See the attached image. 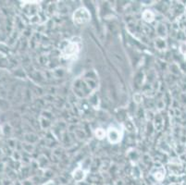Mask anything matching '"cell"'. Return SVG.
<instances>
[{"mask_svg":"<svg viewBox=\"0 0 186 185\" xmlns=\"http://www.w3.org/2000/svg\"><path fill=\"white\" fill-rule=\"evenodd\" d=\"M90 19H91V15L89 13V11L84 8H78L73 14V20L78 25L88 22Z\"/></svg>","mask_w":186,"mask_h":185,"instance_id":"1","label":"cell"},{"mask_svg":"<svg viewBox=\"0 0 186 185\" xmlns=\"http://www.w3.org/2000/svg\"><path fill=\"white\" fill-rule=\"evenodd\" d=\"M79 53V46L75 43H70L67 46L62 49V56L65 58H72L75 57Z\"/></svg>","mask_w":186,"mask_h":185,"instance_id":"2","label":"cell"},{"mask_svg":"<svg viewBox=\"0 0 186 185\" xmlns=\"http://www.w3.org/2000/svg\"><path fill=\"white\" fill-rule=\"evenodd\" d=\"M121 136H122V133L121 131H119V129L111 127L107 131V138L110 143H119L121 139Z\"/></svg>","mask_w":186,"mask_h":185,"instance_id":"3","label":"cell"},{"mask_svg":"<svg viewBox=\"0 0 186 185\" xmlns=\"http://www.w3.org/2000/svg\"><path fill=\"white\" fill-rule=\"evenodd\" d=\"M85 177V174H84V171L81 168H78L76 169L75 171H74V173H73V178L75 180L77 181H81L84 179Z\"/></svg>","mask_w":186,"mask_h":185,"instance_id":"4","label":"cell"},{"mask_svg":"<svg viewBox=\"0 0 186 185\" xmlns=\"http://www.w3.org/2000/svg\"><path fill=\"white\" fill-rule=\"evenodd\" d=\"M143 18L145 21L147 22H151L154 20V18H155V15L152 11L150 10H145L144 13H143Z\"/></svg>","mask_w":186,"mask_h":185,"instance_id":"5","label":"cell"},{"mask_svg":"<svg viewBox=\"0 0 186 185\" xmlns=\"http://www.w3.org/2000/svg\"><path fill=\"white\" fill-rule=\"evenodd\" d=\"M160 169H161V168H157V172H156V173H153V172H152L153 176H154L157 180H161L164 178V176H165V170H162L161 172H159Z\"/></svg>","mask_w":186,"mask_h":185,"instance_id":"6","label":"cell"},{"mask_svg":"<svg viewBox=\"0 0 186 185\" xmlns=\"http://www.w3.org/2000/svg\"><path fill=\"white\" fill-rule=\"evenodd\" d=\"M95 135H96V137L98 139H103L105 137V135H106V132L102 130V129H98L96 131H95Z\"/></svg>","mask_w":186,"mask_h":185,"instance_id":"7","label":"cell"}]
</instances>
